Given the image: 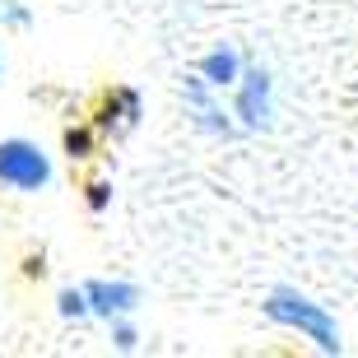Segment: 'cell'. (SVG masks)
<instances>
[{
	"mask_svg": "<svg viewBox=\"0 0 358 358\" xmlns=\"http://www.w3.org/2000/svg\"><path fill=\"white\" fill-rule=\"evenodd\" d=\"M112 335H117V345H121V349H135V331H131V326H126L121 317H117V326H112Z\"/></svg>",
	"mask_w": 358,
	"mask_h": 358,
	"instance_id": "30bf717a",
	"label": "cell"
},
{
	"mask_svg": "<svg viewBox=\"0 0 358 358\" xmlns=\"http://www.w3.org/2000/svg\"><path fill=\"white\" fill-rule=\"evenodd\" d=\"M61 312H66V317H89V298H84V289H66L61 293Z\"/></svg>",
	"mask_w": 358,
	"mask_h": 358,
	"instance_id": "52a82bcc",
	"label": "cell"
},
{
	"mask_svg": "<svg viewBox=\"0 0 358 358\" xmlns=\"http://www.w3.org/2000/svg\"><path fill=\"white\" fill-rule=\"evenodd\" d=\"M0 182L14 191H42L52 182V159L33 140H5L0 145Z\"/></svg>",
	"mask_w": 358,
	"mask_h": 358,
	"instance_id": "7a4b0ae2",
	"label": "cell"
},
{
	"mask_svg": "<svg viewBox=\"0 0 358 358\" xmlns=\"http://www.w3.org/2000/svg\"><path fill=\"white\" fill-rule=\"evenodd\" d=\"M84 298H89V312H98V317H126V312H135V303H140V289H131V284H107V279H93V284H84Z\"/></svg>",
	"mask_w": 358,
	"mask_h": 358,
	"instance_id": "277c9868",
	"label": "cell"
},
{
	"mask_svg": "<svg viewBox=\"0 0 358 358\" xmlns=\"http://www.w3.org/2000/svg\"><path fill=\"white\" fill-rule=\"evenodd\" d=\"M135 117H140V98L131 89H117L103 103V131H131Z\"/></svg>",
	"mask_w": 358,
	"mask_h": 358,
	"instance_id": "8992f818",
	"label": "cell"
},
{
	"mask_svg": "<svg viewBox=\"0 0 358 358\" xmlns=\"http://www.w3.org/2000/svg\"><path fill=\"white\" fill-rule=\"evenodd\" d=\"M238 117H242V131H261L270 126V75L266 70H242L238 75Z\"/></svg>",
	"mask_w": 358,
	"mask_h": 358,
	"instance_id": "3957f363",
	"label": "cell"
},
{
	"mask_svg": "<svg viewBox=\"0 0 358 358\" xmlns=\"http://www.w3.org/2000/svg\"><path fill=\"white\" fill-rule=\"evenodd\" d=\"M66 149H70V159H89L93 154V135L89 131H66Z\"/></svg>",
	"mask_w": 358,
	"mask_h": 358,
	"instance_id": "ba28073f",
	"label": "cell"
},
{
	"mask_svg": "<svg viewBox=\"0 0 358 358\" xmlns=\"http://www.w3.org/2000/svg\"><path fill=\"white\" fill-rule=\"evenodd\" d=\"M89 191H93V196H89V205H93V210H103V205H107V186H103V182H93Z\"/></svg>",
	"mask_w": 358,
	"mask_h": 358,
	"instance_id": "8fae6325",
	"label": "cell"
},
{
	"mask_svg": "<svg viewBox=\"0 0 358 358\" xmlns=\"http://www.w3.org/2000/svg\"><path fill=\"white\" fill-rule=\"evenodd\" d=\"M238 75H242V61H238V52H210L205 61H200V80L210 84V89H233L238 84Z\"/></svg>",
	"mask_w": 358,
	"mask_h": 358,
	"instance_id": "5b68a950",
	"label": "cell"
},
{
	"mask_svg": "<svg viewBox=\"0 0 358 358\" xmlns=\"http://www.w3.org/2000/svg\"><path fill=\"white\" fill-rule=\"evenodd\" d=\"M28 14L19 10V5H14V0H0V24H24Z\"/></svg>",
	"mask_w": 358,
	"mask_h": 358,
	"instance_id": "9c48e42d",
	"label": "cell"
},
{
	"mask_svg": "<svg viewBox=\"0 0 358 358\" xmlns=\"http://www.w3.org/2000/svg\"><path fill=\"white\" fill-rule=\"evenodd\" d=\"M266 317L279 321V326H293V331H303L307 340L317 349H326V354H340V331H335L331 312L321 303H312V298H303V293L293 289H275L266 303Z\"/></svg>",
	"mask_w": 358,
	"mask_h": 358,
	"instance_id": "6da1fadb",
	"label": "cell"
}]
</instances>
